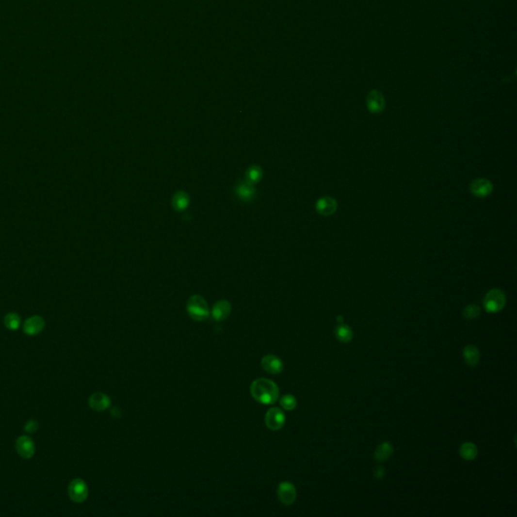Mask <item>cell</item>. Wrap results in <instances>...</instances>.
Returning <instances> with one entry per match:
<instances>
[{"label": "cell", "mask_w": 517, "mask_h": 517, "mask_svg": "<svg viewBox=\"0 0 517 517\" xmlns=\"http://www.w3.org/2000/svg\"><path fill=\"white\" fill-rule=\"evenodd\" d=\"M279 388L274 383L266 378L255 380L251 385V394L254 399L265 405L273 404L279 398Z\"/></svg>", "instance_id": "cell-1"}, {"label": "cell", "mask_w": 517, "mask_h": 517, "mask_svg": "<svg viewBox=\"0 0 517 517\" xmlns=\"http://www.w3.org/2000/svg\"><path fill=\"white\" fill-rule=\"evenodd\" d=\"M187 312L196 322H202L209 316L208 305L200 295H193L187 302Z\"/></svg>", "instance_id": "cell-2"}, {"label": "cell", "mask_w": 517, "mask_h": 517, "mask_svg": "<svg viewBox=\"0 0 517 517\" xmlns=\"http://www.w3.org/2000/svg\"><path fill=\"white\" fill-rule=\"evenodd\" d=\"M506 304V296L500 289H491L484 297L483 305L487 312L496 313L501 311Z\"/></svg>", "instance_id": "cell-3"}, {"label": "cell", "mask_w": 517, "mask_h": 517, "mask_svg": "<svg viewBox=\"0 0 517 517\" xmlns=\"http://www.w3.org/2000/svg\"><path fill=\"white\" fill-rule=\"evenodd\" d=\"M68 494L72 501L76 503H83L88 497V486L82 479H74L68 487Z\"/></svg>", "instance_id": "cell-4"}, {"label": "cell", "mask_w": 517, "mask_h": 517, "mask_svg": "<svg viewBox=\"0 0 517 517\" xmlns=\"http://www.w3.org/2000/svg\"><path fill=\"white\" fill-rule=\"evenodd\" d=\"M266 425L271 430H279L285 424L286 417L284 412H283L278 407H272L270 408L265 417Z\"/></svg>", "instance_id": "cell-5"}, {"label": "cell", "mask_w": 517, "mask_h": 517, "mask_svg": "<svg viewBox=\"0 0 517 517\" xmlns=\"http://www.w3.org/2000/svg\"><path fill=\"white\" fill-rule=\"evenodd\" d=\"M277 494L279 500L285 504V505H291L296 500L297 491L295 486L288 481L282 482L279 484L277 489Z\"/></svg>", "instance_id": "cell-6"}, {"label": "cell", "mask_w": 517, "mask_h": 517, "mask_svg": "<svg viewBox=\"0 0 517 517\" xmlns=\"http://www.w3.org/2000/svg\"><path fill=\"white\" fill-rule=\"evenodd\" d=\"M16 450L22 459L30 460L33 457L35 448L34 442L30 436H19L16 441Z\"/></svg>", "instance_id": "cell-7"}, {"label": "cell", "mask_w": 517, "mask_h": 517, "mask_svg": "<svg viewBox=\"0 0 517 517\" xmlns=\"http://www.w3.org/2000/svg\"><path fill=\"white\" fill-rule=\"evenodd\" d=\"M470 191L474 196L479 197V198H483V197H486L492 193V191H493V185H492V183L488 179L478 178L472 181V183L470 184Z\"/></svg>", "instance_id": "cell-8"}, {"label": "cell", "mask_w": 517, "mask_h": 517, "mask_svg": "<svg viewBox=\"0 0 517 517\" xmlns=\"http://www.w3.org/2000/svg\"><path fill=\"white\" fill-rule=\"evenodd\" d=\"M367 107L372 113H382L385 108V98L378 90H372L367 96Z\"/></svg>", "instance_id": "cell-9"}, {"label": "cell", "mask_w": 517, "mask_h": 517, "mask_svg": "<svg viewBox=\"0 0 517 517\" xmlns=\"http://www.w3.org/2000/svg\"><path fill=\"white\" fill-rule=\"evenodd\" d=\"M235 192L239 198L244 202H250L254 200L256 197V189L254 187V184L248 182L247 180L238 182L235 187Z\"/></svg>", "instance_id": "cell-10"}, {"label": "cell", "mask_w": 517, "mask_h": 517, "mask_svg": "<svg viewBox=\"0 0 517 517\" xmlns=\"http://www.w3.org/2000/svg\"><path fill=\"white\" fill-rule=\"evenodd\" d=\"M315 209L318 214L329 216L337 211L338 202L335 198H332V197H322V198L318 199L315 203Z\"/></svg>", "instance_id": "cell-11"}, {"label": "cell", "mask_w": 517, "mask_h": 517, "mask_svg": "<svg viewBox=\"0 0 517 517\" xmlns=\"http://www.w3.org/2000/svg\"><path fill=\"white\" fill-rule=\"evenodd\" d=\"M261 365L266 372L273 375L280 374L283 371V369H284V365H283L282 360L275 355H265L261 361Z\"/></svg>", "instance_id": "cell-12"}, {"label": "cell", "mask_w": 517, "mask_h": 517, "mask_svg": "<svg viewBox=\"0 0 517 517\" xmlns=\"http://www.w3.org/2000/svg\"><path fill=\"white\" fill-rule=\"evenodd\" d=\"M23 332L28 336H36L41 334L45 328L44 318L38 315L28 318L23 323Z\"/></svg>", "instance_id": "cell-13"}, {"label": "cell", "mask_w": 517, "mask_h": 517, "mask_svg": "<svg viewBox=\"0 0 517 517\" xmlns=\"http://www.w3.org/2000/svg\"><path fill=\"white\" fill-rule=\"evenodd\" d=\"M88 403L93 410L100 412L109 407L110 403H112V400H110V398L106 395V394L101 393V392H96L89 397Z\"/></svg>", "instance_id": "cell-14"}, {"label": "cell", "mask_w": 517, "mask_h": 517, "mask_svg": "<svg viewBox=\"0 0 517 517\" xmlns=\"http://www.w3.org/2000/svg\"><path fill=\"white\" fill-rule=\"evenodd\" d=\"M231 312V305L226 300H219L215 303L212 308V317L217 322H223L226 319Z\"/></svg>", "instance_id": "cell-15"}, {"label": "cell", "mask_w": 517, "mask_h": 517, "mask_svg": "<svg viewBox=\"0 0 517 517\" xmlns=\"http://www.w3.org/2000/svg\"><path fill=\"white\" fill-rule=\"evenodd\" d=\"M394 452V447L392 446L391 442L384 441L382 444L379 445L374 452V459L376 462L382 463L387 461Z\"/></svg>", "instance_id": "cell-16"}, {"label": "cell", "mask_w": 517, "mask_h": 517, "mask_svg": "<svg viewBox=\"0 0 517 517\" xmlns=\"http://www.w3.org/2000/svg\"><path fill=\"white\" fill-rule=\"evenodd\" d=\"M464 360L468 366L475 367L480 361V351L474 344H468L463 351Z\"/></svg>", "instance_id": "cell-17"}, {"label": "cell", "mask_w": 517, "mask_h": 517, "mask_svg": "<svg viewBox=\"0 0 517 517\" xmlns=\"http://www.w3.org/2000/svg\"><path fill=\"white\" fill-rule=\"evenodd\" d=\"M461 457L466 461H473L478 455V448L472 441H466L459 450Z\"/></svg>", "instance_id": "cell-18"}, {"label": "cell", "mask_w": 517, "mask_h": 517, "mask_svg": "<svg viewBox=\"0 0 517 517\" xmlns=\"http://www.w3.org/2000/svg\"><path fill=\"white\" fill-rule=\"evenodd\" d=\"M189 196L186 192L178 191L172 199V205L177 211H184L189 205Z\"/></svg>", "instance_id": "cell-19"}, {"label": "cell", "mask_w": 517, "mask_h": 517, "mask_svg": "<svg viewBox=\"0 0 517 517\" xmlns=\"http://www.w3.org/2000/svg\"><path fill=\"white\" fill-rule=\"evenodd\" d=\"M336 337L339 341L349 343L354 339V331L349 325L339 323L336 328Z\"/></svg>", "instance_id": "cell-20"}, {"label": "cell", "mask_w": 517, "mask_h": 517, "mask_svg": "<svg viewBox=\"0 0 517 517\" xmlns=\"http://www.w3.org/2000/svg\"><path fill=\"white\" fill-rule=\"evenodd\" d=\"M262 177H263V170L261 167H258L257 165L251 166L247 170V172H245V180L252 184L258 183L261 180Z\"/></svg>", "instance_id": "cell-21"}, {"label": "cell", "mask_w": 517, "mask_h": 517, "mask_svg": "<svg viewBox=\"0 0 517 517\" xmlns=\"http://www.w3.org/2000/svg\"><path fill=\"white\" fill-rule=\"evenodd\" d=\"M21 321L18 314L15 312H10L4 317V324L10 330H16L20 326Z\"/></svg>", "instance_id": "cell-22"}, {"label": "cell", "mask_w": 517, "mask_h": 517, "mask_svg": "<svg viewBox=\"0 0 517 517\" xmlns=\"http://www.w3.org/2000/svg\"><path fill=\"white\" fill-rule=\"evenodd\" d=\"M280 404L285 410H293L296 408L297 406V399L295 398L291 394H287L280 399Z\"/></svg>", "instance_id": "cell-23"}, {"label": "cell", "mask_w": 517, "mask_h": 517, "mask_svg": "<svg viewBox=\"0 0 517 517\" xmlns=\"http://www.w3.org/2000/svg\"><path fill=\"white\" fill-rule=\"evenodd\" d=\"M480 313H481V309L476 304L467 305L463 310V315L467 319H475L480 315Z\"/></svg>", "instance_id": "cell-24"}, {"label": "cell", "mask_w": 517, "mask_h": 517, "mask_svg": "<svg viewBox=\"0 0 517 517\" xmlns=\"http://www.w3.org/2000/svg\"><path fill=\"white\" fill-rule=\"evenodd\" d=\"M38 427H39V423L35 420H30L27 422L26 425H24V429H26L29 434H33L34 432H36Z\"/></svg>", "instance_id": "cell-25"}, {"label": "cell", "mask_w": 517, "mask_h": 517, "mask_svg": "<svg viewBox=\"0 0 517 517\" xmlns=\"http://www.w3.org/2000/svg\"><path fill=\"white\" fill-rule=\"evenodd\" d=\"M385 474H386V471H385V469H384L383 467H380V466H379V467H377L376 469L374 470V475H375L376 479H378V480L383 479V477L385 476Z\"/></svg>", "instance_id": "cell-26"}]
</instances>
